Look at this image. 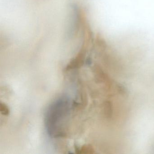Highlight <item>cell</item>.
<instances>
[{
	"mask_svg": "<svg viewBox=\"0 0 154 154\" xmlns=\"http://www.w3.org/2000/svg\"><path fill=\"white\" fill-rule=\"evenodd\" d=\"M1 113L5 116H8L10 113L9 109L5 103H1Z\"/></svg>",
	"mask_w": 154,
	"mask_h": 154,
	"instance_id": "cell-3",
	"label": "cell"
},
{
	"mask_svg": "<svg viewBox=\"0 0 154 154\" xmlns=\"http://www.w3.org/2000/svg\"><path fill=\"white\" fill-rule=\"evenodd\" d=\"M77 153L80 154H92L94 153L93 148L91 145H84L80 148L76 149Z\"/></svg>",
	"mask_w": 154,
	"mask_h": 154,
	"instance_id": "cell-2",
	"label": "cell"
},
{
	"mask_svg": "<svg viewBox=\"0 0 154 154\" xmlns=\"http://www.w3.org/2000/svg\"><path fill=\"white\" fill-rule=\"evenodd\" d=\"M70 109V101L65 96L58 98L50 104L45 117L46 128L49 136L54 138L66 136Z\"/></svg>",
	"mask_w": 154,
	"mask_h": 154,
	"instance_id": "cell-1",
	"label": "cell"
}]
</instances>
